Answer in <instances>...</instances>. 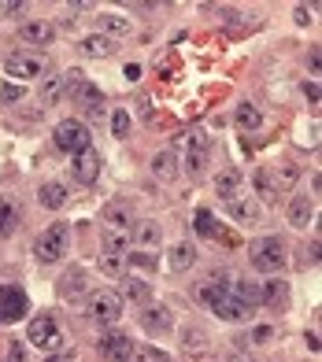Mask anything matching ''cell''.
Instances as JSON below:
<instances>
[{
    "instance_id": "cell-1",
    "label": "cell",
    "mask_w": 322,
    "mask_h": 362,
    "mask_svg": "<svg viewBox=\"0 0 322 362\" xmlns=\"http://www.w3.org/2000/svg\"><path fill=\"white\" fill-rule=\"evenodd\" d=\"M285 259H289V252H285L282 237H255L248 244V262L260 274H278L285 267Z\"/></svg>"
},
{
    "instance_id": "cell-2",
    "label": "cell",
    "mask_w": 322,
    "mask_h": 362,
    "mask_svg": "<svg viewBox=\"0 0 322 362\" xmlns=\"http://www.w3.org/2000/svg\"><path fill=\"white\" fill-rule=\"evenodd\" d=\"M86 318L96 325H115L122 318V300L115 288H93L86 292Z\"/></svg>"
},
{
    "instance_id": "cell-3",
    "label": "cell",
    "mask_w": 322,
    "mask_h": 362,
    "mask_svg": "<svg viewBox=\"0 0 322 362\" xmlns=\"http://www.w3.org/2000/svg\"><path fill=\"white\" fill-rule=\"evenodd\" d=\"M71 248V226L67 222H52L45 229V233L34 240V255L38 262H59Z\"/></svg>"
},
{
    "instance_id": "cell-4",
    "label": "cell",
    "mask_w": 322,
    "mask_h": 362,
    "mask_svg": "<svg viewBox=\"0 0 322 362\" xmlns=\"http://www.w3.org/2000/svg\"><path fill=\"white\" fill-rule=\"evenodd\" d=\"M215 285H219V296H215V303L207 307L215 318H222V322H245V318H252V310L230 292V277L226 274H222V277L215 274Z\"/></svg>"
},
{
    "instance_id": "cell-5",
    "label": "cell",
    "mask_w": 322,
    "mask_h": 362,
    "mask_svg": "<svg viewBox=\"0 0 322 362\" xmlns=\"http://www.w3.org/2000/svg\"><path fill=\"white\" fill-rule=\"evenodd\" d=\"M26 337H30V344H34V348H41V351H48V355L63 348V329H59V322H56L52 315H41V318L30 322Z\"/></svg>"
},
{
    "instance_id": "cell-6",
    "label": "cell",
    "mask_w": 322,
    "mask_h": 362,
    "mask_svg": "<svg viewBox=\"0 0 322 362\" xmlns=\"http://www.w3.org/2000/svg\"><path fill=\"white\" fill-rule=\"evenodd\" d=\"M52 141H56V148H63V152L78 156V152H86V148H89V129L78 122V119H63L52 129Z\"/></svg>"
},
{
    "instance_id": "cell-7",
    "label": "cell",
    "mask_w": 322,
    "mask_h": 362,
    "mask_svg": "<svg viewBox=\"0 0 322 362\" xmlns=\"http://www.w3.org/2000/svg\"><path fill=\"white\" fill-rule=\"evenodd\" d=\"M26 315H30L26 292L15 288V285H4V288H0V322H4V325H15V322H23Z\"/></svg>"
},
{
    "instance_id": "cell-8",
    "label": "cell",
    "mask_w": 322,
    "mask_h": 362,
    "mask_svg": "<svg viewBox=\"0 0 322 362\" xmlns=\"http://www.w3.org/2000/svg\"><path fill=\"white\" fill-rule=\"evenodd\" d=\"M4 71H8V81H19V86H23L26 78H38L45 71V59L34 56V52H11L4 59Z\"/></svg>"
},
{
    "instance_id": "cell-9",
    "label": "cell",
    "mask_w": 322,
    "mask_h": 362,
    "mask_svg": "<svg viewBox=\"0 0 322 362\" xmlns=\"http://www.w3.org/2000/svg\"><path fill=\"white\" fill-rule=\"evenodd\" d=\"M71 174L78 185H93L96 177H100V152L96 148H86V152L71 156Z\"/></svg>"
},
{
    "instance_id": "cell-10",
    "label": "cell",
    "mask_w": 322,
    "mask_h": 362,
    "mask_svg": "<svg viewBox=\"0 0 322 362\" xmlns=\"http://www.w3.org/2000/svg\"><path fill=\"white\" fill-rule=\"evenodd\" d=\"M137 344L126 337V333H104L100 337V358L104 362H130L134 358Z\"/></svg>"
},
{
    "instance_id": "cell-11",
    "label": "cell",
    "mask_w": 322,
    "mask_h": 362,
    "mask_svg": "<svg viewBox=\"0 0 322 362\" xmlns=\"http://www.w3.org/2000/svg\"><path fill=\"white\" fill-rule=\"evenodd\" d=\"M100 218H104V229H115V233H130V226H134L130 204H122V200H111L100 211Z\"/></svg>"
},
{
    "instance_id": "cell-12",
    "label": "cell",
    "mask_w": 322,
    "mask_h": 362,
    "mask_svg": "<svg viewBox=\"0 0 322 362\" xmlns=\"http://www.w3.org/2000/svg\"><path fill=\"white\" fill-rule=\"evenodd\" d=\"M67 93H71V100H78V104H86V107H93V111H100V89L93 86V81H86V78H67Z\"/></svg>"
},
{
    "instance_id": "cell-13",
    "label": "cell",
    "mask_w": 322,
    "mask_h": 362,
    "mask_svg": "<svg viewBox=\"0 0 322 362\" xmlns=\"http://www.w3.org/2000/svg\"><path fill=\"white\" fill-rule=\"evenodd\" d=\"M19 41L34 45V48H48V45L56 41V26L45 23V19H34V23H26V26L19 30Z\"/></svg>"
},
{
    "instance_id": "cell-14",
    "label": "cell",
    "mask_w": 322,
    "mask_h": 362,
    "mask_svg": "<svg viewBox=\"0 0 322 362\" xmlns=\"http://www.w3.org/2000/svg\"><path fill=\"white\" fill-rule=\"evenodd\" d=\"M285 218H289V226H293V229H308L315 222V200H308V196H293V200H289Z\"/></svg>"
},
{
    "instance_id": "cell-15",
    "label": "cell",
    "mask_w": 322,
    "mask_h": 362,
    "mask_svg": "<svg viewBox=\"0 0 322 362\" xmlns=\"http://www.w3.org/2000/svg\"><path fill=\"white\" fill-rule=\"evenodd\" d=\"M171 325H174V315L167 307H144L141 310V329H144V333L159 337V333H167Z\"/></svg>"
},
{
    "instance_id": "cell-16",
    "label": "cell",
    "mask_w": 322,
    "mask_h": 362,
    "mask_svg": "<svg viewBox=\"0 0 322 362\" xmlns=\"http://www.w3.org/2000/svg\"><path fill=\"white\" fill-rule=\"evenodd\" d=\"M260 303L263 307H275V310H285L289 307V285H285V277H270V281L260 288Z\"/></svg>"
},
{
    "instance_id": "cell-17",
    "label": "cell",
    "mask_w": 322,
    "mask_h": 362,
    "mask_svg": "<svg viewBox=\"0 0 322 362\" xmlns=\"http://www.w3.org/2000/svg\"><path fill=\"white\" fill-rule=\"evenodd\" d=\"M130 240H137L141 248H156V244L163 240V229H159L156 218H137V222L130 226Z\"/></svg>"
},
{
    "instance_id": "cell-18",
    "label": "cell",
    "mask_w": 322,
    "mask_h": 362,
    "mask_svg": "<svg viewBox=\"0 0 322 362\" xmlns=\"http://www.w3.org/2000/svg\"><path fill=\"white\" fill-rule=\"evenodd\" d=\"M115 48H119V41H111V37H104V34H89V37L78 41V52L89 56V59H104V56L115 52Z\"/></svg>"
},
{
    "instance_id": "cell-19",
    "label": "cell",
    "mask_w": 322,
    "mask_h": 362,
    "mask_svg": "<svg viewBox=\"0 0 322 362\" xmlns=\"http://www.w3.org/2000/svg\"><path fill=\"white\" fill-rule=\"evenodd\" d=\"M149 170H152L159 181H174L182 167H178V156H174V152H156L152 163H149Z\"/></svg>"
},
{
    "instance_id": "cell-20",
    "label": "cell",
    "mask_w": 322,
    "mask_h": 362,
    "mask_svg": "<svg viewBox=\"0 0 322 362\" xmlns=\"http://www.w3.org/2000/svg\"><path fill=\"white\" fill-rule=\"evenodd\" d=\"M122 303H149L152 300V288L141 281V277H122V292H119Z\"/></svg>"
},
{
    "instance_id": "cell-21",
    "label": "cell",
    "mask_w": 322,
    "mask_h": 362,
    "mask_svg": "<svg viewBox=\"0 0 322 362\" xmlns=\"http://www.w3.org/2000/svg\"><path fill=\"white\" fill-rule=\"evenodd\" d=\"M82 288H86V270H82V267H71L67 274L59 277V285H56V292L63 296V300H71V296H82Z\"/></svg>"
},
{
    "instance_id": "cell-22",
    "label": "cell",
    "mask_w": 322,
    "mask_h": 362,
    "mask_svg": "<svg viewBox=\"0 0 322 362\" xmlns=\"http://www.w3.org/2000/svg\"><path fill=\"white\" fill-rule=\"evenodd\" d=\"M167 262H171V270H189L192 267V262H197V248H192V244L189 240H178V244H174V248L167 252Z\"/></svg>"
},
{
    "instance_id": "cell-23",
    "label": "cell",
    "mask_w": 322,
    "mask_h": 362,
    "mask_svg": "<svg viewBox=\"0 0 322 362\" xmlns=\"http://www.w3.org/2000/svg\"><path fill=\"white\" fill-rule=\"evenodd\" d=\"M226 211H230V218H234V222H241V226L260 222V204H255V200H230V204H226Z\"/></svg>"
},
{
    "instance_id": "cell-24",
    "label": "cell",
    "mask_w": 322,
    "mask_h": 362,
    "mask_svg": "<svg viewBox=\"0 0 322 362\" xmlns=\"http://www.w3.org/2000/svg\"><path fill=\"white\" fill-rule=\"evenodd\" d=\"M38 200H41V207H48V211H59L63 204H67V189H63L59 181H45V185L38 189Z\"/></svg>"
},
{
    "instance_id": "cell-25",
    "label": "cell",
    "mask_w": 322,
    "mask_h": 362,
    "mask_svg": "<svg viewBox=\"0 0 322 362\" xmlns=\"http://www.w3.org/2000/svg\"><path fill=\"white\" fill-rule=\"evenodd\" d=\"M67 93V74H48L41 81V104H59Z\"/></svg>"
},
{
    "instance_id": "cell-26",
    "label": "cell",
    "mask_w": 322,
    "mask_h": 362,
    "mask_svg": "<svg viewBox=\"0 0 322 362\" xmlns=\"http://www.w3.org/2000/svg\"><path fill=\"white\" fill-rule=\"evenodd\" d=\"M96 34H104V37H126L130 34V23L119 19V15H96Z\"/></svg>"
},
{
    "instance_id": "cell-27",
    "label": "cell",
    "mask_w": 322,
    "mask_h": 362,
    "mask_svg": "<svg viewBox=\"0 0 322 362\" xmlns=\"http://www.w3.org/2000/svg\"><path fill=\"white\" fill-rule=\"evenodd\" d=\"M270 181H275V192H289V189H297L300 170L293 163H278V170H270Z\"/></svg>"
},
{
    "instance_id": "cell-28",
    "label": "cell",
    "mask_w": 322,
    "mask_h": 362,
    "mask_svg": "<svg viewBox=\"0 0 322 362\" xmlns=\"http://www.w3.org/2000/svg\"><path fill=\"white\" fill-rule=\"evenodd\" d=\"M237 189H241V174L237 170H222L215 177V192H219V200H237Z\"/></svg>"
},
{
    "instance_id": "cell-29",
    "label": "cell",
    "mask_w": 322,
    "mask_h": 362,
    "mask_svg": "<svg viewBox=\"0 0 322 362\" xmlns=\"http://www.w3.org/2000/svg\"><path fill=\"white\" fill-rule=\"evenodd\" d=\"M230 292H234L237 300H241V303H245V307L252 310V315L263 307V303H260V288H255L252 281H230Z\"/></svg>"
},
{
    "instance_id": "cell-30",
    "label": "cell",
    "mask_w": 322,
    "mask_h": 362,
    "mask_svg": "<svg viewBox=\"0 0 322 362\" xmlns=\"http://www.w3.org/2000/svg\"><path fill=\"white\" fill-rule=\"evenodd\" d=\"M234 115H237V126H241V129H248V134H252V129H260V122H263L260 107H255L252 100H241Z\"/></svg>"
},
{
    "instance_id": "cell-31",
    "label": "cell",
    "mask_w": 322,
    "mask_h": 362,
    "mask_svg": "<svg viewBox=\"0 0 322 362\" xmlns=\"http://www.w3.org/2000/svg\"><path fill=\"white\" fill-rule=\"evenodd\" d=\"M19 229V207L11 200H0V237H11Z\"/></svg>"
},
{
    "instance_id": "cell-32",
    "label": "cell",
    "mask_w": 322,
    "mask_h": 362,
    "mask_svg": "<svg viewBox=\"0 0 322 362\" xmlns=\"http://www.w3.org/2000/svg\"><path fill=\"white\" fill-rule=\"evenodd\" d=\"M182 351L185 355H204L207 351V337H204V329H185V337H182Z\"/></svg>"
},
{
    "instance_id": "cell-33",
    "label": "cell",
    "mask_w": 322,
    "mask_h": 362,
    "mask_svg": "<svg viewBox=\"0 0 322 362\" xmlns=\"http://www.w3.org/2000/svg\"><path fill=\"white\" fill-rule=\"evenodd\" d=\"M96 267H100L104 277H126V255H100L96 259Z\"/></svg>"
},
{
    "instance_id": "cell-34",
    "label": "cell",
    "mask_w": 322,
    "mask_h": 362,
    "mask_svg": "<svg viewBox=\"0 0 322 362\" xmlns=\"http://www.w3.org/2000/svg\"><path fill=\"white\" fill-rule=\"evenodd\" d=\"M130 248V233H115V229H104V252L108 255H122Z\"/></svg>"
},
{
    "instance_id": "cell-35",
    "label": "cell",
    "mask_w": 322,
    "mask_h": 362,
    "mask_svg": "<svg viewBox=\"0 0 322 362\" xmlns=\"http://www.w3.org/2000/svg\"><path fill=\"white\" fill-rule=\"evenodd\" d=\"M130 362H171V355L163 348H156V344H141V348H134Z\"/></svg>"
},
{
    "instance_id": "cell-36",
    "label": "cell",
    "mask_w": 322,
    "mask_h": 362,
    "mask_svg": "<svg viewBox=\"0 0 322 362\" xmlns=\"http://www.w3.org/2000/svg\"><path fill=\"white\" fill-rule=\"evenodd\" d=\"M192 222H197V233L200 237H219L222 233V229H219V222H215V215H212V211H197V218H192Z\"/></svg>"
},
{
    "instance_id": "cell-37",
    "label": "cell",
    "mask_w": 322,
    "mask_h": 362,
    "mask_svg": "<svg viewBox=\"0 0 322 362\" xmlns=\"http://www.w3.org/2000/svg\"><path fill=\"white\" fill-rule=\"evenodd\" d=\"M130 126H134V119H130V111H126V107L111 111V134H115V137H130Z\"/></svg>"
},
{
    "instance_id": "cell-38",
    "label": "cell",
    "mask_w": 322,
    "mask_h": 362,
    "mask_svg": "<svg viewBox=\"0 0 322 362\" xmlns=\"http://www.w3.org/2000/svg\"><path fill=\"white\" fill-rule=\"evenodd\" d=\"M192 296H197V303H200V307H212V303H215V296H219L215 277H212V281H200L197 288H192Z\"/></svg>"
},
{
    "instance_id": "cell-39",
    "label": "cell",
    "mask_w": 322,
    "mask_h": 362,
    "mask_svg": "<svg viewBox=\"0 0 322 362\" xmlns=\"http://www.w3.org/2000/svg\"><path fill=\"white\" fill-rule=\"evenodd\" d=\"M252 181H255V189H260V196H263V200H275V196H278V192H275V181H270V170H267V167H260V170H255V177H252Z\"/></svg>"
},
{
    "instance_id": "cell-40",
    "label": "cell",
    "mask_w": 322,
    "mask_h": 362,
    "mask_svg": "<svg viewBox=\"0 0 322 362\" xmlns=\"http://www.w3.org/2000/svg\"><path fill=\"white\" fill-rule=\"evenodd\" d=\"M178 167H185L189 174H200L207 167V152H185V159L178 163Z\"/></svg>"
},
{
    "instance_id": "cell-41",
    "label": "cell",
    "mask_w": 322,
    "mask_h": 362,
    "mask_svg": "<svg viewBox=\"0 0 322 362\" xmlns=\"http://www.w3.org/2000/svg\"><path fill=\"white\" fill-rule=\"evenodd\" d=\"M0 100H4V104H19L23 100V86H19V81H4V86H0Z\"/></svg>"
},
{
    "instance_id": "cell-42",
    "label": "cell",
    "mask_w": 322,
    "mask_h": 362,
    "mask_svg": "<svg viewBox=\"0 0 322 362\" xmlns=\"http://www.w3.org/2000/svg\"><path fill=\"white\" fill-rule=\"evenodd\" d=\"M4 362H26V348L19 340H11L8 348H4Z\"/></svg>"
},
{
    "instance_id": "cell-43",
    "label": "cell",
    "mask_w": 322,
    "mask_h": 362,
    "mask_svg": "<svg viewBox=\"0 0 322 362\" xmlns=\"http://www.w3.org/2000/svg\"><path fill=\"white\" fill-rule=\"evenodd\" d=\"M45 362H78V351L74 348H59V351H52Z\"/></svg>"
},
{
    "instance_id": "cell-44",
    "label": "cell",
    "mask_w": 322,
    "mask_h": 362,
    "mask_svg": "<svg viewBox=\"0 0 322 362\" xmlns=\"http://www.w3.org/2000/svg\"><path fill=\"white\" fill-rule=\"evenodd\" d=\"M126 267H141V270H152V267H156V259H152V255H130V262H126Z\"/></svg>"
},
{
    "instance_id": "cell-45",
    "label": "cell",
    "mask_w": 322,
    "mask_h": 362,
    "mask_svg": "<svg viewBox=\"0 0 322 362\" xmlns=\"http://www.w3.org/2000/svg\"><path fill=\"white\" fill-rule=\"evenodd\" d=\"M270 337H275V329H270V325H255V329H252V340H255V344H267Z\"/></svg>"
},
{
    "instance_id": "cell-46",
    "label": "cell",
    "mask_w": 322,
    "mask_h": 362,
    "mask_svg": "<svg viewBox=\"0 0 322 362\" xmlns=\"http://www.w3.org/2000/svg\"><path fill=\"white\" fill-rule=\"evenodd\" d=\"M122 74H126V81H137V78H141V63H126Z\"/></svg>"
},
{
    "instance_id": "cell-47",
    "label": "cell",
    "mask_w": 322,
    "mask_h": 362,
    "mask_svg": "<svg viewBox=\"0 0 322 362\" xmlns=\"http://www.w3.org/2000/svg\"><path fill=\"white\" fill-rule=\"evenodd\" d=\"M304 93H308L311 104H318V86H315V81H304Z\"/></svg>"
},
{
    "instance_id": "cell-48",
    "label": "cell",
    "mask_w": 322,
    "mask_h": 362,
    "mask_svg": "<svg viewBox=\"0 0 322 362\" xmlns=\"http://www.w3.org/2000/svg\"><path fill=\"white\" fill-rule=\"evenodd\" d=\"M230 362H255V358H252V355H248V358H245V355H234Z\"/></svg>"
}]
</instances>
